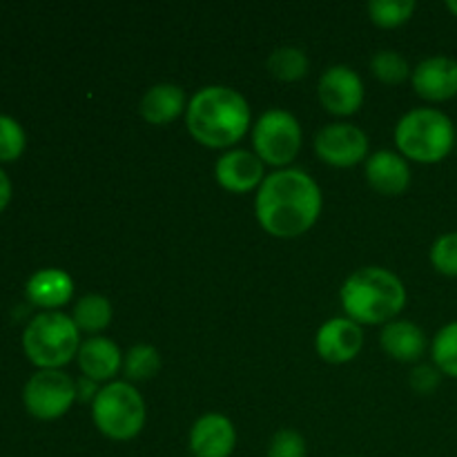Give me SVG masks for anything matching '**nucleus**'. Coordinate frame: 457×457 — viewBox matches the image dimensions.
I'll return each mask as SVG.
<instances>
[{"label": "nucleus", "instance_id": "f257e3e1", "mask_svg": "<svg viewBox=\"0 0 457 457\" xmlns=\"http://www.w3.org/2000/svg\"><path fill=\"white\" fill-rule=\"evenodd\" d=\"M321 205L324 199L315 179L303 170L284 168L263 179L254 199V214L270 237L295 239L315 226Z\"/></svg>", "mask_w": 457, "mask_h": 457}, {"label": "nucleus", "instance_id": "f03ea898", "mask_svg": "<svg viewBox=\"0 0 457 457\" xmlns=\"http://www.w3.org/2000/svg\"><path fill=\"white\" fill-rule=\"evenodd\" d=\"M186 128L204 147H232L248 132L250 105L244 94L228 85H208L187 103Z\"/></svg>", "mask_w": 457, "mask_h": 457}, {"label": "nucleus", "instance_id": "7ed1b4c3", "mask_svg": "<svg viewBox=\"0 0 457 457\" xmlns=\"http://www.w3.org/2000/svg\"><path fill=\"white\" fill-rule=\"evenodd\" d=\"M406 297L400 277L379 266L360 268L348 275L339 290L344 312L360 326H386L404 311Z\"/></svg>", "mask_w": 457, "mask_h": 457}, {"label": "nucleus", "instance_id": "20e7f679", "mask_svg": "<svg viewBox=\"0 0 457 457\" xmlns=\"http://www.w3.org/2000/svg\"><path fill=\"white\" fill-rule=\"evenodd\" d=\"M395 143L402 156L415 163H440L457 145L455 125L436 107H415L395 125Z\"/></svg>", "mask_w": 457, "mask_h": 457}, {"label": "nucleus", "instance_id": "39448f33", "mask_svg": "<svg viewBox=\"0 0 457 457\" xmlns=\"http://www.w3.org/2000/svg\"><path fill=\"white\" fill-rule=\"evenodd\" d=\"M25 355L40 370H61L80 348V330L74 320L61 311H43L31 317L22 333Z\"/></svg>", "mask_w": 457, "mask_h": 457}, {"label": "nucleus", "instance_id": "423d86ee", "mask_svg": "<svg viewBox=\"0 0 457 457\" xmlns=\"http://www.w3.org/2000/svg\"><path fill=\"white\" fill-rule=\"evenodd\" d=\"M145 400L129 382L105 384L92 402L94 427L107 440H134L145 427Z\"/></svg>", "mask_w": 457, "mask_h": 457}, {"label": "nucleus", "instance_id": "0eeeda50", "mask_svg": "<svg viewBox=\"0 0 457 457\" xmlns=\"http://www.w3.org/2000/svg\"><path fill=\"white\" fill-rule=\"evenodd\" d=\"M303 132L297 116L286 110H268L253 128L254 154L272 168H288L302 150Z\"/></svg>", "mask_w": 457, "mask_h": 457}, {"label": "nucleus", "instance_id": "6e6552de", "mask_svg": "<svg viewBox=\"0 0 457 457\" xmlns=\"http://www.w3.org/2000/svg\"><path fill=\"white\" fill-rule=\"evenodd\" d=\"M76 400V379L62 370H38L22 388L25 409L45 422L62 418Z\"/></svg>", "mask_w": 457, "mask_h": 457}, {"label": "nucleus", "instance_id": "1a4fd4ad", "mask_svg": "<svg viewBox=\"0 0 457 457\" xmlns=\"http://www.w3.org/2000/svg\"><path fill=\"white\" fill-rule=\"evenodd\" d=\"M315 152L330 168H355L369 159V137L353 123H330L315 137Z\"/></svg>", "mask_w": 457, "mask_h": 457}, {"label": "nucleus", "instance_id": "9d476101", "mask_svg": "<svg viewBox=\"0 0 457 457\" xmlns=\"http://www.w3.org/2000/svg\"><path fill=\"white\" fill-rule=\"evenodd\" d=\"M317 96L326 112L335 116H351L364 103V83L348 65H333L321 74Z\"/></svg>", "mask_w": 457, "mask_h": 457}, {"label": "nucleus", "instance_id": "9b49d317", "mask_svg": "<svg viewBox=\"0 0 457 457\" xmlns=\"http://www.w3.org/2000/svg\"><path fill=\"white\" fill-rule=\"evenodd\" d=\"M364 346V330L348 317L324 321L315 335L317 355L328 364H346L355 360Z\"/></svg>", "mask_w": 457, "mask_h": 457}, {"label": "nucleus", "instance_id": "f8f14e48", "mask_svg": "<svg viewBox=\"0 0 457 457\" xmlns=\"http://www.w3.org/2000/svg\"><path fill=\"white\" fill-rule=\"evenodd\" d=\"M411 83L424 101H451L457 96V61L451 56L424 58L411 74Z\"/></svg>", "mask_w": 457, "mask_h": 457}, {"label": "nucleus", "instance_id": "ddd939ff", "mask_svg": "<svg viewBox=\"0 0 457 457\" xmlns=\"http://www.w3.org/2000/svg\"><path fill=\"white\" fill-rule=\"evenodd\" d=\"M187 445L195 457H230L237 446V428L221 413L201 415L192 424Z\"/></svg>", "mask_w": 457, "mask_h": 457}, {"label": "nucleus", "instance_id": "4468645a", "mask_svg": "<svg viewBox=\"0 0 457 457\" xmlns=\"http://www.w3.org/2000/svg\"><path fill=\"white\" fill-rule=\"evenodd\" d=\"M263 163L254 152L248 150H228L226 154L219 156L214 165V177L217 183L228 192L235 195H245L263 183Z\"/></svg>", "mask_w": 457, "mask_h": 457}, {"label": "nucleus", "instance_id": "2eb2a0df", "mask_svg": "<svg viewBox=\"0 0 457 457\" xmlns=\"http://www.w3.org/2000/svg\"><path fill=\"white\" fill-rule=\"evenodd\" d=\"M366 181L375 192L386 196H397L409 190L411 168L409 161L391 150H379L366 159Z\"/></svg>", "mask_w": 457, "mask_h": 457}, {"label": "nucleus", "instance_id": "dca6fc26", "mask_svg": "<svg viewBox=\"0 0 457 457\" xmlns=\"http://www.w3.org/2000/svg\"><path fill=\"white\" fill-rule=\"evenodd\" d=\"M76 360H79L80 373L96 384L114 382L119 370L123 369V355H120L119 344L101 337V335L80 342Z\"/></svg>", "mask_w": 457, "mask_h": 457}, {"label": "nucleus", "instance_id": "f3484780", "mask_svg": "<svg viewBox=\"0 0 457 457\" xmlns=\"http://www.w3.org/2000/svg\"><path fill=\"white\" fill-rule=\"evenodd\" d=\"M25 293L34 306L56 311L74 295V279L61 268H43L27 279Z\"/></svg>", "mask_w": 457, "mask_h": 457}, {"label": "nucleus", "instance_id": "a211bd4d", "mask_svg": "<svg viewBox=\"0 0 457 457\" xmlns=\"http://www.w3.org/2000/svg\"><path fill=\"white\" fill-rule=\"evenodd\" d=\"M379 344L388 357L402 364H413L427 351V335L413 321L393 320L382 328Z\"/></svg>", "mask_w": 457, "mask_h": 457}, {"label": "nucleus", "instance_id": "6ab92c4d", "mask_svg": "<svg viewBox=\"0 0 457 457\" xmlns=\"http://www.w3.org/2000/svg\"><path fill=\"white\" fill-rule=\"evenodd\" d=\"M187 110L186 94L179 85L174 83H159L152 85L141 98V112L143 119L150 125H168L177 120L183 112Z\"/></svg>", "mask_w": 457, "mask_h": 457}, {"label": "nucleus", "instance_id": "aec40b11", "mask_svg": "<svg viewBox=\"0 0 457 457\" xmlns=\"http://www.w3.org/2000/svg\"><path fill=\"white\" fill-rule=\"evenodd\" d=\"M112 317H114L112 303L103 295H85V297L76 302L74 312H71L76 328L80 333L94 335V337L112 324Z\"/></svg>", "mask_w": 457, "mask_h": 457}, {"label": "nucleus", "instance_id": "412c9836", "mask_svg": "<svg viewBox=\"0 0 457 457\" xmlns=\"http://www.w3.org/2000/svg\"><path fill=\"white\" fill-rule=\"evenodd\" d=\"M268 71L275 79L284 80V83H295V80L303 79L311 70V61H308L306 52L299 47H279L268 56Z\"/></svg>", "mask_w": 457, "mask_h": 457}, {"label": "nucleus", "instance_id": "4be33fe9", "mask_svg": "<svg viewBox=\"0 0 457 457\" xmlns=\"http://www.w3.org/2000/svg\"><path fill=\"white\" fill-rule=\"evenodd\" d=\"M159 369L161 355L150 344H137L123 357V370L129 382H147L159 373Z\"/></svg>", "mask_w": 457, "mask_h": 457}, {"label": "nucleus", "instance_id": "5701e85b", "mask_svg": "<svg viewBox=\"0 0 457 457\" xmlns=\"http://www.w3.org/2000/svg\"><path fill=\"white\" fill-rule=\"evenodd\" d=\"M431 357L442 375L457 379V321L437 330L431 344Z\"/></svg>", "mask_w": 457, "mask_h": 457}, {"label": "nucleus", "instance_id": "b1692460", "mask_svg": "<svg viewBox=\"0 0 457 457\" xmlns=\"http://www.w3.org/2000/svg\"><path fill=\"white\" fill-rule=\"evenodd\" d=\"M415 9H418L415 0H373L369 3V16L378 27L395 29L411 21Z\"/></svg>", "mask_w": 457, "mask_h": 457}, {"label": "nucleus", "instance_id": "393cba45", "mask_svg": "<svg viewBox=\"0 0 457 457\" xmlns=\"http://www.w3.org/2000/svg\"><path fill=\"white\" fill-rule=\"evenodd\" d=\"M370 71L375 74V79L386 85H400L413 74L409 61L400 52H393V49H382V52L375 54L370 58Z\"/></svg>", "mask_w": 457, "mask_h": 457}, {"label": "nucleus", "instance_id": "a878e982", "mask_svg": "<svg viewBox=\"0 0 457 457\" xmlns=\"http://www.w3.org/2000/svg\"><path fill=\"white\" fill-rule=\"evenodd\" d=\"M27 134L13 116L0 114V161H16L25 152Z\"/></svg>", "mask_w": 457, "mask_h": 457}, {"label": "nucleus", "instance_id": "bb28decb", "mask_svg": "<svg viewBox=\"0 0 457 457\" xmlns=\"http://www.w3.org/2000/svg\"><path fill=\"white\" fill-rule=\"evenodd\" d=\"M428 257L440 275L457 277V232H446V235L437 237Z\"/></svg>", "mask_w": 457, "mask_h": 457}, {"label": "nucleus", "instance_id": "cd10ccee", "mask_svg": "<svg viewBox=\"0 0 457 457\" xmlns=\"http://www.w3.org/2000/svg\"><path fill=\"white\" fill-rule=\"evenodd\" d=\"M306 440L293 428H281L272 436L266 457H306Z\"/></svg>", "mask_w": 457, "mask_h": 457}, {"label": "nucleus", "instance_id": "c85d7f7f", "mask_svg": "<svg viewBox=\"0 0 457 457\" xmlns=\"http://www.w3.org/2000/svg\"><path fill=\"white\" fill-rule=\"evenodd\" d=\"M440 382L442 373L437 370L436 364H418L411 370L409 384L415 393H420V395H431V393H436Z\"/></svg>", "mask_w": 457, "mask_h": 457}, {"label": "nucleus", "instance_id": "c756f323", "mask_svg": "<svg viewBox=\"0 0 457 457\" xmlns=\"http://www.w3.org/2000/svg\"><path fill=\"white\" fill-rule=\"evenodd\" d=\"M98 391H101V386H98L94 379L85 378V375L76 382V397H79L80 402H87V400L94 402V397L98 395Z\"/></svg>", "mask_w": 457, "mask_h": 457}, {"label": "nucleus", "instance_id": "7c9ffc66", "mask_svg": "<svg viewBox=\"0 0 457 457\" xmlns=\"http://www.w3.org/2000/svg\"><path fill=\"white\" fill-rule=\"evenodd\" d=\"M9 201H12V181H9L7 172L0 168V212L7 208Z\"/></svg>", "mask_w": 457, "mask_h": 457}, {"label": "nucleus", "instance_id": "2f4dec72", "mask_svg": "<svg viewBox=\"0 0 457 457\" xmlns=\"http://www.w3.org/2000/svg\"><path fill=\"white\" fill-rule=\"evenodd\" d=\"M446 9L457 18V0H446Z\"/></svg>", "mask_w": 457, "mask_h": 457}]
</instances>
